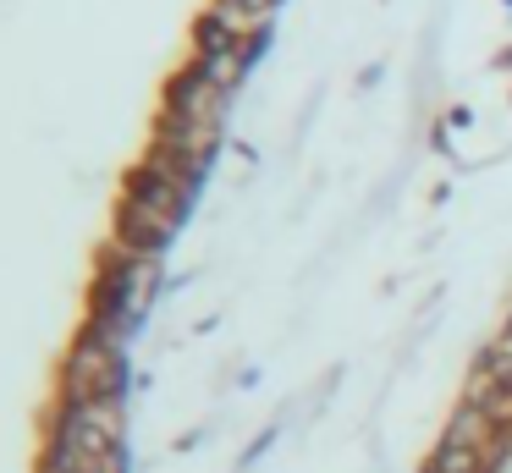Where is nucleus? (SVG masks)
I'll list each match as a JSON object with an SVG mask.
<instances>
[{
	"label": "nucleus",
	"mask_w": 512,
	"mask_h": 473,
	"mask_svg": "<svg viewBox=\"0 0 512 473\" xmlns=\"http://www.w3.org/2000/svg\"><path fill=\"white\" fill-rule=\"evenodd\" d=\"M226 99H232V88H226L215 72H204V66L193 61L188 72L171 83V94H166L155 149L171 154L177 165H188V171H204V160H210L215 143H221Z\"/></svg>",
	"instance_id": "2"
},
{
	"label": "nucleus",
	"mask_w": 512,
	"mask_h": 473,
	"mask_svg": "<svg viewBox=\"0 0 512 473\" xmlns=\"http://www.w3.org/2000/svg\"><path fill=\"white\" fill-rule=\"evenodd\" d=\"M193 187H199V171L177 165L171 154L149 149V160L133 171L122 193V220H116V248L127 253H160L166 237L182 226L193 204Z\"/></svg>",
	"instance_id": "1"
}]
</instances>
